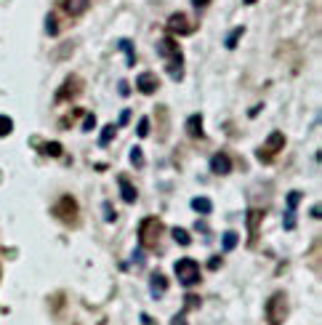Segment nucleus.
I'll return each mask as SVG.
<instances>
[{"instance_id": "nucleus-1", "label": "nucleus", "mask_w": 322, "mask_h": 325, "mask_svg": "<svg viewBox=\"0 0 322 325\" xmlns=\"http://www.w3.org/2000/svg\"><path fill=\"white\" fill-rule=\"evenodd\" d=\"M157 53L163 59H168V75L173 77L176 83L184 77V53H181V45L173 40V37H163L157 43Z\"/></svg>"}, {"instance_id": "nucleus-2", "label": "nucleus", "mask_w": 322, "mask_h": 325, "mask_svg": "<svg viewBox=\"0 0 322 325\" xmlns=\"http://www.w3.org/2000/svg\"><path fill=\"white\" fill-rule=\"evenodd\" d=\"M163 232H165L163 219H157V216L141 219V224H139V245L144 251H155L160 245V240H163Z\"/></svg>"}, {"instance_id": "nucleus-3", "label": "nucleus", "mask_w": 322, "mask_h": 325, "mask_svg": "<svg viewBox=\"0 0 322 325\" xmlns=\"http://www.w3.org/2000/svg\"><path fill=\"white\" fill-rule=\"evenodd\" d=\"M288 309H290V304H288V293L285 291H277V293H272L269 296V301H266V323L269 325H282L285 323V317H288Z\"/></svg>"}, {"instance_id": "nucleus-4", "label": "nucleus", "mask_w": 322, "mask_h": 325, "mask_svg": "<svg viewBox=\"0 0 322 325\" xmlns=\"http://www.w3.org/2000/svg\"><path fill=\"white\" fill-rule=\"evenodd\" d=\"M173 272H176V277H179V283L187 285V288H192V285H197L203 280L200 264H197L195 259H179L173 264Z\"/></svg>"}, {"instance_id": "nucleus-5", "label": "nucleus", "mask_w": 322, "mask_h": 325, "mask_svg": "<svg viewBox=\"0 0 322 325\" xmlns=\"http://www.w3.org/2000/svg\"><path fill=\"white\" fill-rule=\"evenodd\" d=\"M53 216H56L59 221H64L67 227H72V224H78V200L72 195H64L59 197V203L53 205Z\"/></svg>"}, {"instance_id": "nucleus-6", "label": "nucleus", "mask_w": 322, "mask_h": 325, "mask_svg": "<svg viewBox=\"0 0 322 325\" xmlns=\"http://www.w3.org/2000/svg\"><path fill=\"white\" fill-rule=\"evenodd\" d=\"M282 147H285V134H282V131H274V134H269V139L264 142L261 150L256 152V158L261 162H272L274 155L282 152Z\"/></svg>"}, {"instance_id": "nucleus-7", "label": "nucleus", "mask_w": 322, "mask_h": 325, "mask_svg": "<svg viewBox=\"0 0 322 325\" xmlns=\"http://www.w3.org/2000/svg\"><path fill=\"white\" fill-rule=\"evenodd\" d=\"M266 219V211L264 208H250V211H245V224H248V243L253 245L258 237V229H261V221Z\"/></svg>"}, {"instance_id": "nucleus-8", "label": "nucleus", "mask_w": 322, "mask_h": 325, "mask_svg": "<svg viewBox=\"0 0 322 325\" xmlns=\"http://www.w3.org/2000/svg\"><path fill=\"white\" fill-rule=\"evenodd\" d=\"M80 86H83L80 77H78V75H70V77L64 80V86L56 91V96H53V99H56L59 104H61V102H67V99H75V96L80 94Z\"/></svg>"}, {"instance_id": "nucleus-9", "label": "nucleus", "mask_w": 322, "mask_h": 325, "mask_svg": "<svg viewBox=\"0 0 322 325\" xmlns=\"http://www.w3.org/2000/svg\"><path fill=\"white\" fill-rule=\"evenodd\" d=\"M168 29L173 35H189V32H195V24H189V19L184 13H171L168 16Z\"/></svg>"}, {"instance_id": "nucleus-10", "label": "nucleus", "mask_w": 322, "mask_h": 325, "mask_svg": "<svg viewBox=\"0 0 322 325\" xmlns=\"http://www.w3.org/2000/svg\"><path fill=\"white\" fill-rule=\"evenodd\" d=\"M136 88H139V94H147L152 96L155 91L160 88V80H157V75L155 72H141L139 77H136Z\"/></svg>"}, {"instance_id": "nucleus-11", "label": "nucleus", "mask_w": 322, "mask_h": 325, "mask_svg": "<svg viewBox=\"0 0 322 325\" xmlns=\"http://www.w3.org/2000/svg\"><path fill=\"white\" fill-rule=\"evenodd\" d=\"M88 8H91V0H61V11H64L67 16H72V19L83 16Z\"/></svg>"}, {"instance_id": "nucleus-12", "label": "nucleus", "mask_w": 322, "mask_h": 325, "mask_svg": "<svg viewBox=\"0 0 322 325\" xmlns=\"http://www.w3.org/2000/svg\"><path fill=\"white\" fill-rule=\"evenodd\" d=\"M298 203H301V192H290L288 195V211H285V229L288 232H293L296 229V208H298Z\"/></svg>"}, {"instance_id": "nucleus-13", "label": "nucleus", "mask_w": 322, "mask_h": 325, "mask_svg": "<svg viewBox=\"0 0 322 325\" xmlns=\"http://www.w3.org/2000/svg\"><path fill=\"white\" fill-rule=\"evenodd\" d=\"M211 171L216 176H226L229 171H232V158H229L226 152H216L211 158Z\"/></svg>"}, {"instance_id": "nucleus-14", "label": "nucleus", "mask_w": 322, "mask_h": 325, "mask_svg": "<svg viewBox=\"0 0 322 325\" xmlns=\"http://www.w3.org/2000/svg\"><path fill=\"white\" fill-rule=\"evenodd\" d=\"M165 291H168V277L157 269V272L149 275V293H152V299H163Z\"/></svg>"}, {"instance_id": "nucleus-15", "label": "nucleus", "mask_w": 322, "mask_h": 325, "mask_svg": "<svg viewBox=\"0 0 322 325\" xmlns=\"http://www.w3.org/2000/svg\"><path fill=\"white\" fill-rule=\"evenodd\" d=\"M117 184H120V195H122V200H125L128 205H133L136 203V197H139V192H136V187L131 181H128V176H117Z\"/></svg>"}, {"instance_id": "nucleus-16", "label": "nucleus", "mask_w": 322, "mask_h": 325, "mask_svg": "<svg viewBox=\"0 0 322 325\" xmlns=\"http://www.w3.org/2000/svg\"><path fill=\"white\" fill-rule=\"evenodd\" d=\"M187 134L192 139H203V115H192L187 120Z\"/></svg>"}, {"instance_id": "nucleus-17", "label": "nucleus", "mask_w": 322, "mask_h": 325, "mask_svg": "<svg viewBox=\"0 0 322 325\" xmlns=\"http://www.w3.org/2000/svg\"><path fill=\"white\" fill-rule=\"evenodd\" d=\"M192 211H195V213H203V216H208V213L213 211L211 197H195V200H192Z\"/></svg>"}, {"instance_id": "nucleus-18", "label": "nucleus", "mask_w": 322, "mask_h": 325, "mask_svg": "<svg viewBox=\"0 0 322 325\" xmlns=\"http://www.w3.org/2000/svg\"><path fill=\"white\" fill-rule=\"evenodd\" d=\"M237 243H240V235H237V232H224V237H221V251L224 253L234 251Z\"/></svg>"}, {"instance_id": "nucleus-19", "label": "nucleus", "mask_w": 322, "mask_h": 325, "mask_svg": "<svg viewBox=\"0 0 322 325\" xmlns=\"http://www.w3.org/2000/svg\"><path fill=\"white\" fill-rule=\"evenodd\" d=\"M114 134H117V126H114V123H109V126H104L102 136H99V147H109V142L114 139Z\"/></svg>"}, {"instance_id": "nucleus-20", "label": "nucleus", "mask_w": 322, "mask_h": 325, "mask_svg": "<svg viewBox=\"0 0 322 325\" xmlns=\"http://www.w3.org/2000/svg\"><path fill=\"white\" fill-rule=\"evenodd\" d=\"M117 45H120V48H122V51H125V56H128V67H133V64H136V53H133V43H131V40H128V37H122V40H120Z\"/></svg>"}, {"instance_id": "nucleus-21", "label": "nucleus", "mask_w": 322, "mask_h": 325, "mask_svg": "<svg viewBox=\"0 0 322 325\" xmlns=\"http://www.w3.org/2000/svg\"><path fill=\"white\" fill-rule=\"evenodd\" d=\"M171 235H173V240H176L179 245H189V243H192L189 232H187V229H181V227H173V229H171Z\"/></svg>"}, {"instance_id": "nucleus-22", "label": "nucleus", "mask_w": 322, "mask_h": 325, "mask_svg": "<svg viewBox=\"0 0 322 325\" xmlns=\"http://www.w3.org/2000/svg\"><path fill=\"white\" fill-rule=\"evenodd\" d=\"M40 150L48 155V158H59V155H61V144H59V142H45Z\"/></svg>"}, {"instance_id": "nucleus-23", "label": "nucleus", "mask_w": 322, "mask_h": 325, "mask_svg": "<svg viewBox=\"0 0 322 325\" xmlns=\"http://www.w3.org/2000/svg\"><path fill=\"white\" fill-rule=\"evenodd\" d=\"M242 35H245V27H237L234 32L226 37V48H229V51H232V48H237V40H240Z\"/></svg>"}, {"instance_id": "nucleus-24", "label": "nucleus", "mask_w": 322, "mask_h": 325, "mask_svg": "<svg viewBox=\"0 0 322 325\" xmlns=\"http://www.w3.org/2000/svg\"><path fill=\"white\" fill-rule=\"evenodd\" d=\"M11 131H13V120L8 115H0V136H8Z\"/></svg>"}, {"instance_id": "nucleus-25", "label": "nucleus", "mask_w": 322, "mask_h": 325, "mask_svg": "<svg viewBox=\"0 0 322 325\" xmlns=\"http://www.w3.org/2000/svg\"><path fill=\"white\" fill-rule=\"evenodd\" d=\"M131 162L136 168H144V152H141V147H133L131 150Z\"/></svg>"}, {"instance_id": "nucleus-26", "label": "nucleus", "mask_w": 322, "mask_h": 325, "mask_svg": "<svg viewBox=\"0 0 322 325\" xmlns=\"http://www.w3.org/2000/svg\"><path fill=\"white\" fill-rule=\"evenodd\" d=\"M45 32H48V35H56V32H59L56 16H45Z\"/></svg>"}, {"instance_id": "nucleus-27", "label": "nucleus", "mask_w": 322, "mask_h": 325, "mask_svg": "<svg viewBox=\"0 0 322 325\" xmlns=\"http://www.w3.org/2000/svg\"><path fill=\"white\" fill-rule=\"evenodd\" d=\"M136 134H139V139H144L149 134V118H141L139 120V128H136Z\"/></svg>"}, {"instance_id": "nucleus-28", "label": "nucleus", "mask_w": 322, "mask_h": 325, "mask_svg": "<svg viewBox=\"0 0 322 325\" xmlns=\"http://www.w3.org/2000/svg\"><path fill=\"white\" fill-rule=\"evenodd\" d=\"M94 126H96V115H94V112H88V115H86V120H83V131H94Z\"/></svg>"}, {"instance_id": "nucleus-29", "label": "nucleus", "mask_w": 322, "mask_h": 325, "mask_svg": "<svg viewBox=\"0 0 322 325\" xmlns=\"http://www.w3.org/2000/svg\"><path fill=\"white\" fill-rule=\"evenodd\" d=\"M171 325H189V323H187V312L181 309V312H179V315H176L173 320H171Z\"/></svg>"}, {"instance_id": "nucleus-30", "label": "nucleus", "mask_w": 322, "mask_h": 325, "mask_svg": "<svg viewBox=\"0 0 322 325\" xmlns=\"http://www.w3.org/2000/svg\"><path fill=\"white\" fill-rule=\"evenodd\" d=\"M104 211H107V221H114V211H112L109 203H104Z\"/></svg>"}, {"instance_id": "nucleus-31", "label": "nucleus", "mask_w": 322, "mask_h": 325, "mask_svg": "<svg viewBox=\"0 0 322 325\" xmlns=\"http://www.w3.org/2000/svg\"><path fill=\"white\" fill-rule=\"evenodd\" d=\"M128 120H131V112H128V110H122V115H120V126H125ZM120 126H117V128H120Z\"/></svg>"}, {"instance_id": "nucleus-32", "label": "nucleus", "mask_w": 322, "mask_h": 325, "mask_svg": "<svg viewBox=\"0 0 322 325\" xmlns=\"http://www.w3.org/2000/svg\"><path fill=\"white\" fill-rule=\"evenodd\" d=\"M208 267H211V269H218V267H221V256H213V259L208 261Z\"/></svg>"}, {"instance_id": "nucleus-33", "label": "nucleus", "mask_w": 322, "mask_h": 325, "mask_svg": "<svg viewBox=\"0 0 322 325\" xmlns=\"http://www.w3.org/2000/svg\"><path fill=\"white\" fill-rule=\"evenodd\" d=\"M141 323H144V325H157L155 320H152V315H141Z\"/></svg>"}, {"instance_id": "nucleus-34", "label": "nucleus", "mask_w": 322, "mask_h": 325, "mask_svg": "<svg viewBox=\"0 0 322 325\" xmlns=\"http://www.w3.org/2000/svg\"><path fill=\"white\" fill-rule=\"evenodd\" d=\"M192 5H195V8H205V5H208V0H192Z\"/></svg>"}, {"instance_id": "nucleus-35", "label": "nucleus", "mask_w": 322, "mask_h": 325, "mask_svg": "<svg viewBox=\"0 0 322 325\" xmlns=\"http://www.w3.org/2000/svg\"><path fill=\"white\" fill-rule=\"evenodd\" d=\"M120 94H122V96H128V94H131V88H128L125 83H120Z\"/></svg>"}, {"instance_id": "nucleus-36", "label": "nucleus", "mask_w": 322, "mask_h": 325, "mask_svg": "<svg viewBox=\"0 0 322 325\" xmlns=\"http://www.w3.org/2000/svg\"><path fill=\"white\" fill-rule=\"evenodd\" d=\"M253 3H256V0H245V5H253Z\"/></svg>"}]
</instances>
